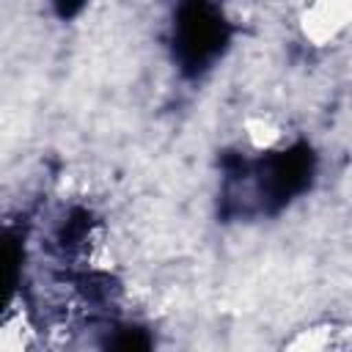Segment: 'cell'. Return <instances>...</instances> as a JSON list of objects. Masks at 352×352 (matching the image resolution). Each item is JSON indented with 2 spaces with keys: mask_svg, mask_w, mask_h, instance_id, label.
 I'll list each match as a JSON object with an SVG mask.
<instances>
[{
  "mask_svg": "<svg viewBox=\"0 0 352 352\" xmlns=\"http://www.w3.org/2000/svg\"><path fill=\"white\" fill-rule=\"evenodd\" d=\"M88 228H91V214H88L85 209H72V214H69V220L63 223L58 239H60V245L74 248V245H80V239L88 234Z\"/></svg>",
  "mask_w": 352,
  "mask_h": 352,
  "instance_id": "cell-3",
  "label": "cell"
},
{
  "mask_svg": "<svg viewBox=\"0 0 352 352\" xmlns=\"http://www.w3.org/2000/svg\"><path fill=\"white\" fill-rule=\"evenodd\" d=\"M110 346H116V349H148V346H151V338H148L146 330H140V327H124V330L110 341Z\"/></svg>",
  "mask_w": 352,
  "mask_h": 352,
  "instance_id": "cell-4",
  "label": "cell"
},
{
  "mask_svg": "<svg viewBox=\"0 0 352 352\" xmlns=\"http://www.w3.org/2000/svg\"><path fill=\"white\" fill-rule=\"evenodd\" d=\"M52 3H55V11H58V16H60V19L74 16V14L85 6V0H52Z\"/></svg>",
  "mask_w": 352,
  "mask_h": 352,
  "instance_id": "cell-7",
  "label": "cell"
},
{
  "mask_svg": "<svg viewBox=\"0 0 352 352\" xmlns=\"http://www.w3.org/2000/svg\"><path fill=\"white\" fill-rule=\"evenodd\" d=\"M19 258H22L19 242H16V239L8 234V236H6V258H3V264H6V286H8V292H11V289H14V283H16Z\"/></svg>",
  "mask_w": 352,
  "mask_h": 352,
  "instance_id": "cell-5",
  "label": "cell"
},
{
  "mask_svg": "<svg viewBox=\"0 0 352 352\" xmlns=\"http://www.w3.org/2000/svg\"><path fill=\"white\" fill-rule=\"evenodd\" d=\"M261 201L270 212H278L280 206H286L294 195H300L314 176V151L305 143H297L286 151H275L270 154L261 168Z\"/></svg>",
  "mask_w": 352,
  "mask_h": 352,
  "instance_id": "cell-2",
  "label": "cell"
},
{
  "mask_svg": "<svg viewBox=\"0 0 352 352\" xmlns=\"http://www.w3.org/2000/svg\"><path fill=\"white\" fill-rule=\"evenodd\" d=\"M80 283H82V289H85L91 297H104L107 289H110V280H107L104 275H85Z\"/></svg>",
  "mask_w": 352,
  "mask_h": 352,
  "instance_id": "cell-6",
  "label": "cell"
},
{
  "mask_svg": "<svg viewBox=\"0 0 352 352\" xmlns=\"http://www.w3.org/2000/svg\"><path fill=\"white\" fill-rule=\"evenodd\" d=\"M231 28L223 19L217 0H182L176 11L173 52L187 77L201 74L228 44Z\"/></svg>",
  "mask_w": 352,
  "mask_h": 352,
  "instance_id": "cell-1",
  "label": "cell"
}]
</instances>
